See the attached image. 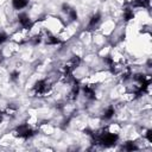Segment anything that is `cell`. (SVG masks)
Returning <instances> with one entry per match:
<instances>
[{
    "mask_svg": "<svg viewBox=\"0 0 152 152\" xmlns=\"http://www.w3.org/2000/svg\"><path fill=\"white\" fill-rule=\"evenodd\" d=\"M68 14H69V18H70L71 20H76V19H77V12H76V10L70 8L69 12H68Z\"/></svg>",
    "mask_w": 152,
    "mask_h": 152,
    "instance_id": "cell-12",
    "label": "cell"
},
{
    "mask_svg": "<svg viewBox=\"0 0 152 152\" xmlns=\"http://www.w3.org/2000/svg\"><path fill=\"white\" fill-rule=\"evenodd\" d=\"M100 19H101V15H100L99 13L94 14V15L90 18V20H89V25H88V27L90 28V27H94V26H96V25L99 24Z\"/></svg>",
    "mask_w": 152,
    "mask_h": 152,
    "instance_id": "cell-7",
    "label": "cell"
},
{
    "mask_svg": "<svg viewBox=\"0 0 152 152\" xmlns=\"http://www.w3.org/2000/svg\"><path fill=\"white\" fill-rule=\"evenodd\" d=\"M51 89V86L45 81V80H40V81H37L33 86V90L37 95L39 96H43L45 94H48Z\"/></svg>",
    "mask_w": 152,
    "mask_h": 152,
    "instance_id": "cell-1",
    "label": "cell"
},
{
    "mask_svg": "<svg viewBox=\"0 0 152 152\" xmlns=\"http://www.w3.org/2000/svg\"><path fill=\"white\" fill-rule=\"evenodd\" d=\"M28 4V0H13L12 1V5L15 10H21L24 7H26Z\"/></svg>",
    "mask_w": 152,
    "mask_h": 152,
    "instance_id": "cell-4",
    "label": "cell"
},
{
    "mask_svg": "<svg viewBox=\"0 0 152 152\" xmlns=\"http://www.w3.org/2000/svg\"><path fill=\"white\" fill-rule=\"evenodd\" d=\"M146 138H147V140H148L150 142H152V131H151V129L147 131V133H146Z\"/></svg>",
    "mask_w": 152,
    "mask_h": 152,
    "instance_id": "cell-15",
    "label": "cell"
},
{
    "mask_svg": "<svg viewBox=\"0 0 152 152\" xmlns=\"http://www.w3.org/2000/svg\"><path fill=\"white\" fill-rule=\"evenodd\" d=\"M83 91H84V94L88 99H95V90L90 86H84Z\"/></svg>",
    "mask_w": 152,
    "mask_h": 152,
    "instance_id": "cell-6",
    "label": "cell"
},
{
    "mask_svg": "<svg viewBox=\"0 0 152 152\" xmlns=\"http://www.w3.org/2000/svg\"><path fill=\"white\" fill-rule=\"evenodd\" d=\"M124 148H125V150H127V151H133V150H137L138 147H137L132 141H127V142L125 144Z\"/></svg>",
    "mask_w": 152,
    "mask_h": 152,
    "instance_id": "cell-11",
    "label": "cell"
},
{
    "mask_svg": "<svg viewBox=\"0 0 152 152\" xmlns=\"http://www.w3.org/2000/svg\"><path fill=\"white\" fill-rule=\"evenodd\" d=\"M18 76H19V72H18V71H13V72L11 74V80H12V81H15V80L18 78Z\"/></svg>",
    "mask_w": 152,
    "mask_h": 152,
    "instance_id": "cell-14",
    "label": "cell"
},
{
    "mask_svg": "<svg viewBox=\"0 0 152 152\" xmlns=\"http://www.w3.org/2000/svg\"><path fill=\"white\" fill-rule=\"evenodd\" d=\"M33 134H34V131L32 128H30L28 125H26V124L18 126L17 129H15V135L21 137V138H25V139L31 138Z\"/></svg>",
    "mask_w": 152,
    "mask_h": 152,
    "instance_id": "cell-2",
    "label": "cell"
},
{
    "mask_svg": "<svg viewBox=\"0 0 152 152\" xmlns=\"http://www.w3.org/2000/svg\"><path fill=\"white\" fill-rule=\"evenodd\" d=\"M113 115H114V108L110 106V107H108V108L103 112V115H102V116H103V119L107 120V119H110Z\"/></svg>",
    "mask_w": 152,
    "mask_h": 152,
    "instance_id": "cell-9",
    "label": "cell"
},
{
    "mask_svg": "<svg viewBox=\"0 0 152 152\" xmlns=\"http://www.w3.org/2000/svg\"><path fill=\"white\" fill-rule=\"evenodd\" d=\"M6 40H7V34L4 33V32H0V44L5 43Z\"/></svg>",
    "mask_w": 152,
    "mask_h": 152,
    "instance_id": "cell-13",
    "label": "cell"
},
{
    "mask_svg": "<svg viewBox=\"0 0 152 152\" xmlns=\"http://www.w3.org/2000/svg\"><path fill=\"white\" fill-rule=\"evenodd\" d=\"M132 5L134 7H142V8H147L150 6V0H133Z\"/></svg>",
    "mask_w": 152,
    "mask_h": 152,
    "instance_id": "cell-5",
    "label": "cell"
},
{
    "mask_svg": "<svg viewBox=\"0 0 152 152\" xmlns=\"http://www.w3.org/2000/svg\"><path fill=\"white\" fill-rule=\"evenodd\" d=\"M133 11L131 10V8H126L125 11H124V18H125V20H131L132 18H133Z\"/></svg>",
    "mask_w": 152,
    "mask_h": 152,
    "instance_id": "cell-10",
    "label": "cell"
},
{
    "mask_svg": "<svg viewBox=\"0 0 152 152\" xmlns=\"http://www.w3.org/2000/svg\"><path fill=\"white\" fill-rule=\"evenodd\" d=\"M59 43H61V40L55 36L46 37V44H49V45H56V44H59Z\"/></svg>",
    "mask_w": 152,
    "mask_h": 152,
    "instance_id": "cell-8",
    "label": "cell"
},
{
    "mask_svg": "<svg viewBox=\"0 0 152 152\" xmlns=\"http://www.w3.org/2000/svg\"><path fill=\"white\" fill-rule=\"evenodd\" d=\"M2 119H4V112H0V122L2 121Z\"/></svg>",
    "mask_w": 152,
    "mask_h": 152,
    "instance_id": "cell-16",
    "label": "cell"
},
{
    "mask_svg": "<svg viewBox=\"0 0 152 152\" xmlns=\"http://www.w3.org/2000/svg\"><path fill=\"white\" fill-rule=\"evenodd\" d=\"M18 20L20 23V25L25 28H30L32 26V21L30 19V17L26 14V13H20L19 17H18Z\"/></svg>",
    "mask_w": 152,
    "mask_h": 152,
    "instance_id": "cell-3",
    "label": "cell"
}]
</instances>
